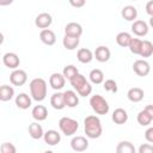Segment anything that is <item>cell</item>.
<instances>
[{
  "label": "cell",
  "instance_id": "cell-33",
  "mask_svg": "<svg viewBox=\"0 0 153 153\" xmlns=\"http://www.w3.org/2000/svg\"><path fill=\"white\" fill-rule=\"evenodd\" d=\"M76 74H79V71L78 68L74 66V65H67L63 67V71H62V75L65 79L67 80H71L72 78H74Z\"/></svg>",
  "mask_w": 153,
  "mask_h": 153
},
{
  "label": "cell",
  "instance_id": "cell-11",
  "mask_svg": "<svg viewBox=\"0 0 153 153\" xmlns=\"http://www.w3.org/2000/svg\"><path fill=\"white\" fill-rule=\"evenodd\" d=\"M51 23H53V17L47 12H42L35 18V25L42 30L48 29L51 25Z\"/></svg>",
  "mask_w": 153,
  "mask_h": 153
},
{
  "label": "cell",
  "instance_id": "cell-24",
  "mask_svg": "<svg viewBox=\"0 0 153 153\" xmlns=\"http://www.w3.org/2000/svg\"><path fill=\"white\" fill-rule=\"evenodd\" d=\"M76 59L81 63H90L93 60V53L88 48H81L76 53Z\"/></svg>",
  "mask_w": 153,
  "mask_h": 153
},
{
  "label": "cell",
  "instance_id": "cell-15",
  "mask_svg": "<svg viewBox=\"0 0 153 153\" xmlns=\"http://www.w3.org/2000/svg\"><path fill=\"white\" fill-rule=\"evenodd\" d=\"M43 140L47 145L49 146H55L57 145L60 141H61V135L57 130H54V129H50V130H47L44 134H43Z\"/></svg>",
  "mask_w": 153,
  "mask_h": 153
},
{
  "label": "cell",
  "instance_id": "cell-22",
  "mask_svg": "<svg viewBox=\"0 0 153 153\" xmlns=\"http://www.w3.org/2000/svg\"><path fill=\"white\" fill-rule=\"evenodd\" d=\"M50 105L55 110H62L66 108L65 105V98H63V92H55L50 97Z\"/></svg>",
  "mask_w": 153,
  "mask_h": 153
},
{
  "label": "cell",
  "instance_id": "cell-5",
  "mask_svg": "<svg viewBox=\"0 0 153 153\" xmlns=\"http://www.w3.org/2000/svg\"><path fill=\"white\" fill-rule=\"evenodd\" d=\"M59 128L62 131V134H65L66 136H72L79 129V123L76 120L65 116L59 120Z\"/></svg>",
  "mask_w": 153,
  "mask_h": 153
},
{
  "label": "cell",
  "instance_id": "cell-27",
  "mask_svg": "<svg viewBox=\"0 0 153 153\" xmlns=\"http://www.w3.org/2000/svg\"><path fill=\"white\" fill-rule=\"evenodd\" d=\"M136 121H137V123H139L140 126L147 127V126H149V124L152 123V121H153V115L148 114V112L143 109V110H141V111L137 114Z\"/></svg>",
  "mask_w": 153,
  "mask_h": 153
},
{
  "label": "cell",
  "instance_id": "cell-19",
  "mask_svg": "<svg viewBox=\"0 0 153 153\" xmlns=\"http://www.w3.org/2000/svg\"><path fill=\"white\" fill-rule=\"evenodd\" d=\"M31 115L37 122L45 121L48 117V109L44 105H35L31 110Z\"/></svg>",
  "mask_w": 153,
  "mask_h": 153
},
{
  "label": "cell",
  "instance_id": "cell-10",
  "mask_svg": "<svg viewBox=\"0 0 153 153\" xmlns=\"http://www.w3.org/2000/svg\"><path fill=\"white\" fill-rule=\"evenodd\" d=\"M148 30H149V27H148V25L145 20L139 19V20L133 22V24H131V32L134 35H136L137 37L146 36L148 33Z\"/></svg>",
  "mask_w": 153,
  "mask_h": 153
},
{
  "label": "cell",
  "instance_id": "cell-25",
  "mask_svg": "<svg viewBox=\"0 0 153 153\" xmlns=\"http://www.w3.org/2000/svg\"><path fill=\"white\" fill-rule=\"evenodd\" d=\"M43 128L38 122H32L29 126V135L33 139V140H39L43 137Z\"/></svg>",
  "mask_w": 153,
  "mask_h": 153
},
{
  "label": "cell",
  "instance_id": "cell-1",
  "mask_svg": "<svg viewBox=\"0 0 153 153\" xmlns=\"http://www.w3.org/2000/svg\"><path fill=\"white\" fill-rule=\"evenodd\" d=\"M84 130L88 139H98L103 133L102 122L98 116L90 115L84 120Z\"/></svg>",
  "mask_w": 153,
  "mask_h": 153
},
{
  "label": "cell",
  "instance_id": "cell-29",
  "mask_svg": "<svg viewBox=\"0 0 153 153\" xmlns=\"http://www.w3.org/2000/svg\"><path fill=\"white\" fill-rule=\"evenodd\" d=\"M131 38H133V37H131V35H130L129 32L122 31V32L117 33V36H116V42H117V44H118L120 47H122V48H128L129 42H130Z\"/></svg>",
  "mask_w": 153,
  "mask_h": 153
},
{
  "label": "cell",
  "instance_id": "cell-42",
  "mask_svg": "<svg viewBox=\"0 0 153 153\" xmlns=\"http://www.w3.org/2000/svg\"><path fill=\"white\" fill-rule=\"evenodd\" d=\"M10 4H12L11 0H10V1H6V2H0V5H10Z\"/></svg>",
  "mask_w": 153,
  "mask_h": 153
},
{
  "label": "cell",
  "instance_id": "cell-39",
  "mask_svg": "<svg viewBox=\"0 0 153 153\" xmlns=\"http://www.w3.org/2000/svg\"><path fill=\"white\" fill-rule=\"evenodd\" d=\"M69 4L73 6V7H76V8H79V7H82L84 5H85V0H71L69 1Z\"/></svg>",
  "mask_w": 153,
  "mask_h": 153
},
{
  "label": "cell",
  "instance_id": "cell-12",
  "mask_svg": "<svg viewBox=\"0 0 153 153\" xmlns=\"http://www.w3.org/2000/svg\"><path fill=\"white\" fill-rule=\"evenodd\" d=\"M81 35H82V26H81L79 23L71 22V23H68V24L65 26V36L80 38Z\"/></svg>",
  "mask_w": 153,
  "mask_h": 153
},
{
  "label": "cell",
  "instance_id": "cell-3",
  "mask_svg": "<svg viewBox=\"0 0 153 153\" xmlns=\"http://www.w3.org/2000/svg\"><path fill=\"white\" fill-rule=\"evenodd\" d=\"M72 87L76 91V93L80 96V97H87L92 93V86L91 84L86 80V78L82 75V74H76L74 78H72L69 80Z\"/></svg>",
  "mask_w": 153,
  "mask_h": 153
},
{
  "label": "cell",
  "instance_id": "cell-17",
  "mask_svg": "<svg viewBox=\"0 0 153 153\" xmlns=\"http://www.w3.org/2000/svg\"><path fill=\"white\" fill-rule=\"evenodd\" d=\"M65 98V105L68 108H75L79 104V96L73 90H67L63 92Z\"/></svg>",
  "mask_w": 153,
  "mask_h": 153
},
{
  "label": "cell",
  "instance_id": "cell-7",
  "mask_svg": "<svg viewBox=\"0 0 153 153\" xmlns=\"http://www.w3.org/2000/svg\"><path fill=\"white\" fill-rule=\"evenodd\" d=\"M133 71L139 76H147L151 72V65L146 60L139 59L133 63Z\"/></svg>",
  "mask_w": 153,
  "mask_h": 153
},
{
  "label": "cell",
  "instance_id": "cell-6",
  "mask_svg": "<svg viewBox=\"0 0 153 153\" xmlns=\"http://www.w3.org/2000/svg\"><path fill=\"white\" fill-rule=\"evenodd\" d=\"M10 81L14 86H23L27 81V73L24 69H14L10 74Z\"/></svg>",
  "mask_w": 153,
  "mask_h": 153
},
{
  "label": "cell",
  "instance_id": "cell-14",
  "mask_svg": "<svg viewBox=\"0 0 153 153\" xmlns=\"http://www.w3.org/2000/svg\"><path fill=\"white\" fill-rule=\"evenodd\" d=\"M14 102H16V105H17L19 109H22V110L29 109V108L31 106V104H32L31 97H30L27 93H25V92H22V93H19L18 96H16Z\"/></svg>",
  "mask_w": 153,
  "mask_h": 153
},
{
  "label": "cell",
  "instance_id": "cell-13",
  "mask_svg": "<svg viewBox=\"0 0 153 153\" xmlns=\"http://www.w3.org/2000/svg\"><path fill=\"white\" fill-rule=\"evenodd\" d=\"M111 56V51L106 45H99L96 48L94 53H93V57H96V60L98 62H106L110 60Z\"/></svg>",
  "mask_w": 153,
  "mask_h": 153
},
{
  "label": "cell",
  "instance_id": "cell-28",
  "mask_svg": "<svg viewBox=\"0 0 153 153\" xmlns=\"http://www.w3.org/2000/svg\"><path fill=\"white\" fill-rule=\"evenodd\" d=\"M116 153H136V149L130 141H121L116 147Z\"/></svg>",
  "mask_w": 153,
  "mask_h": 153
},
{
  "label": "cell",
  "instance_id": "cell-41",
  "mask_svg": "<svg viewBox=\"0 0 153 153\" xmlns=\"http://www.w3.org/2000/svg\"><path fill=\"white\" fill-rule=\"evenodd\" d=\"M4 39H5V38H4V35H2L1 32H0V45H1L2 43H4Z\"/></svg>",
  "mask_w": 153,
  "mask_h": 153
},
{
  "label": "cell",
  "instance_id": "cell-32",
  "mask_svg": "<svg viewBox=\"0 0 153 153\" xmlns=\"http://www.w3.org/2000/svg\"><path fill=\"white\" fill-rule=\"evenodd\" d=\"M153 54V44L151 41L145 39L142 41V45H141V51H140V56L141 57H149Z\"/></svg>",
  "mask_w": 153,
  "mask_h": 153
},
{
  "label": "cell",
  "instance_id": "cell-37",
  "mask_svg": "<svg viewBox=\"0 0 153 153\" xmlns=\"http://www.w3.org/2000/svg\"><path fill=\"white\" fill-rule=\"evenodd\" d=\"M137 153H153V146L151 143H142L140 145Z\"/></svg>",
  "mask_w": 153,
  "mask_h": 153
},
{
  "label": "cell",
  "instance_id": "cell-38",
  "mask_svg": "<svg viewBox=\"0 0 153 153\" xmlns=\"http://www.w3.org/2000/svg\"><path fill=\"white\" fill-rule=\"evenodd\" d=\"M145 139H146L149 143L153 142V128H152V127H149V128L145 131Z\"/></svg>",
  "mask_w": 153,
  "mask_h": 153
},
{
  "label": "cell",
  "instance_id": "cell-2",
  "mask_svg": "<svg viewBox=\"0 0 153 153\" xmlns=\"http://www.w3.org/2000/svg\"><path fill=\"white\" fill-rule=\"evenodd\" d=\"M30 87V96L31 99L36 100V102H42L47 97V81L43 78H35L30 81L29 84Z\"/></svg>",
  "mask_w": 153,
  "mask_h": 153
},
{
  "label": "cell",
  "instance_id": "cell-35",
  "mask_svg": "<svg viewBox=\"0 0 153 153\" xmlns=\"http://www.w3.org/2000/svg\"><path fill=\"white\" fill-rule=\"evenodd\" d=\"M103 87L105 91L111 92V93H116L118 87H117V82L114 79H106L105 81H103Z\"/></svg>",
  "mask_w": 153,
  "mask_h": 153
},
{
  "label": "cell",
  "instance_id": "cell-40",
  "mask_svg": "<svg viewBox=\"0 0 153 153\" xmlns=\"http://www.w3.org/2000/svg\"><path fill=\"white\" fill-rule=\"evenodd\" d=\"M146 12H147L151 17L153 16V1H152V0L146 4Z\"/></svg>",
  "mask_w": 153,
  "mask_h": 153
},
{
  "label": "cell",
  "instance_id": "cell-23",
  "mask_svg": "<svg viewBox=\"0 0 153 153\" xmlns=\"http://www.w3.org/2000/svg\"><path fill=\"white\" fill-rule=\"evenodd\" d=\"M143 96H145L143 90L140 88V87H131L127 92V97H128V99L131 103H139V102H141L143 99Z\"/></svg>",
  "mask_w": 153,
  "mask_h": 153
},
{
  "label": "cell",
  "instance_id": "cell-16",
  "mask_svg": "<svg viewBox=\"0 0 153 153\" xmlns=\"http://www.w3.org/2000/svg\"><path fill=\"white\" fill-rule=\"evenodd\" d=\"M65 84H66V79L63 78V75L61 73H53L49 78V85L55 91H59V90L63 88Z\"/></svg>",
  "mask_w": 153,
  "mask_h": 153
},
{
  "label": "cell",
  "instance_id": "cell-21",
  "mask_svg": "<svg viewBox=\"0 0 153 153\" xmlns=\"http://www.w3.org/2000/svg\"><path fill=\"white\" fill-rule=\"evenodd\" d=\"M111 120L116 124H124L128 121V112L122 108H117L114 110L111 115Z\"/></svg>",
  "mask_w": 153,
  "mask_h": 153
},
{
  "label": "cell",
  "instance_id": "cell-36",
  "mask_svg": "<svg viewBox=\"0 0 153 153\" xmlns=\"http://www.w3.org/2000/svg\"><path fill=\"white\" fill-rule=\"evenodd\" d=\"M1 153H17V148L12 142H4L0 146Z\"/></svg>",
  "mask_w": 153,
  "mask_h": 153
},
{
  "label": "cell",
  "instance_id": "cell-4",
  "mask_svg": "<svg viewBox=\"0 0 153 153\" xmlns=\"http://www.w3.org/2000/svg\"><path fill=\"white\" fill-rule=\"evenodd\" d=\"M90 105L97 115H106L110 110V105L106 99L100 94H93L90 98Z\"/></svg>",
  "mask_w": 153,
  "mask_h": 153
},
{
  "label": "cell",
  "instance_id": "cell-30",
  "mask_svg": "<svg viewBox=\"0 0 153 153\" xmlns=\"http://www.w3.org/2000/svg\"><path fill=\"white\" fill-rule=\"evenodd\" d=\"M88 78H90V81H91L92 84L99 85V84H102V82L104 81V73H103L100 69L94 68V69H92V71L90 72Z\"/></svg>",
  "mask_w": 153,
  "mask_h": 153
},
{
  "label": "cell",
  "instance_id": "cell-34",
  "mask_svg": "<svg viewBox=\"0 0 153 153\" xmlns=\"http://www.w3.org/2000/svg\"><path fill=\"white\" fill-rule=\"evenodd\" d=\"M141 45H142V41L140 38H131L129 42V50L134 54V55H140L141 51Z\"/></svg>",
  "mask_w": 153,
  "mask_h": 153
},
{
  "label": "cell",
  "instance_id": "cell-43",
  "mask_svg": "<svg viewBox=\"0 0 153 153\" xmlns=\"http://www.w3.org/2000/svg\"><path fill=\"white\" fill-rule=\"evenodd\" d=\"M43 153H54V152H53V151H44Z\"/></svg>",
  "mask_w": 153,
  "mask_h": 153
},
{
  "label": "cell",
  "instance_id": "cell-8",
  "mask_svg": "<svg viewBox=\"0 0 153 153\" xmlns=\"http://www.w3.org/2000/svg\"><path fill=\"white\" fill-rule=\"evenodd\" d=\"M71 147L74 152H84L88 148V140L81 135L74 136L71 140Z\"/></svg>",
  "mask_w": 153,
  "mask_h": 153
},
{
  "label": "cell",
  "instance_id": "cell-9",
  "mask_svg": "<svg viewBox=\"0 0 153 153\" xmlns=\"http://www.w3.org/2000/svg\"><path fill=\"white\" fill-rule=\"evenodd\" d=\"M2 62L7 68L14 71V69H18L20 65V59L16 53H6L2 56Z\"/></svg>",
  "mask_w": 153,
  "mask_h": 153
},
{
  "label": "cell",
  "instance_id": "cell-20",
  "mask_svg": "<svg viewBox=\"0 0 153 153\" xmlns=\"http://www.w3.org/2000/svg\"><path fill=\"white\" fill-rule=\"evenodd\" d=\"M121 16L124 20L127 22H135V19L137 18V10L135 6L131 5H127L122 8L121 11Z\"/></svg>",
  "mask_w": 153,
  "mask_h": 153
},
{
  "label": "cell",
  "instance_id": "cell-18",
  "mask_svg": "<svg viewBox=\"0 0 153 153\" xmlns=\"http://www.w3.org/2000/svg\"><path fill=\"white\" fill-rule=\"evenodd\" d=\"M39 39L45 45H54L56 42V35L50 29H44L39 32Z\"/></svg>",
  "mask_w": 153,
  "mask_h": 153
},
{
  "label": "cell",
  "instance_id": "cell-31",
  "mask_svg": "<svg viewBox=\"0 0 153 153\" xmlns=\"http://www.w3.org/2000/svg\"><path fill=\"white\" fill-rule=\"evenodd\" d=\"M79 42H80V38L69 37V36H65L63 39H62V44H63V47L67 50H74V49H76L78 45H79Z\"/></svg>",
  "mask_w": 153,
  "mask_h": 153
},
{
  "label": "cell",
  "instance_id": "cell-26",
  "mask_svg": "<svg viewBox=\"0 0 153 153\" xmlns=\"http://www.w3.org/2000/svg\"><path fill=\"white\" fill-rule=\"evenodd\" d=\"M14 97V88L10 85H1L0 86V100L8 102Z\"/></svg>",
  "mask_w": 153,
  "mask_h": 153
}]
</instances>
